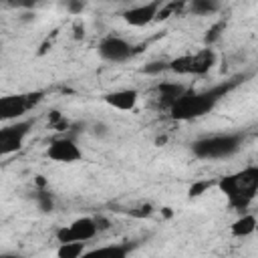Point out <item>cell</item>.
Segmentation results:
<instances>
[{
  "label": "cell",
  "mask_w": 258,
  "mask_h": 258,
  "mask_svg": "<svg viewBox=\"0 0 258 258\" xmlns=\"http://www.w3.org/2000/svg\"><path fill=\"white\" fill-rule=\"evenodd\" d=\"M244 81L242 75L226 81V83H220L208 91H200V93H183L171 107H169V113H171V119H177V121H189V119H196V117H202L206 113H210L216 103L226 97V93H230L232 89H236L240 83Z\"/></svg>",
  "instance_id": "cell-1"
},
{
  "label": "cell",
  "mask_w": 258,
  "mask_h": 258,
  "mask_svg": "<svg viewBox=\"0 0 258 258\" xmlns=\"http://www.w3.org/2000/svg\"><path fill=\"white\" fill-rule=\"evenodd\" d=\"M226 196L228 204L238 212L246 210L258 191V165H248L236 173L224 175L216 183Z\"/></svg>",
  "instance_id": "cell-2"
},
{
  "label": "cell",
  "mask_w": 258,
  "mask_h": 258,
  "mask_svg": "<svg viewBox=\"0 0 258 258\" xmlns=\"http://www.w3.org/2000/svg\"><path fill=\"white\" fill-rule=\"evenodd\" d=\"M242 147L240 133H216L204 135L191 143V153L198 159H226L238 153Z\"/></svg>",
  "instance_id": "cell-3"
},
{
  "label": "cell",
  "mask_w": 258,
  "mask_h": 258,
  "mask_svg": "<svg viewBox=\"0 0 258 258\" xmlns=\"http://www.w3.org/2000/svg\"><path fill=\"white\" fill-rule=\"evenodd\" d=\"M216 64V52L212 46H206L194 54H183L169 60V71L177 75H206Z\"/></svg>",
  "instance_id": "cell-4"
},
{
  "label": "cell",
  "mask_w": 258,
  "mask_h": 258,
  "mask_svg": "<svg viewBox=\"0 0 258 258\" xmlns=\"http://www.w3.org/2000/svg\"><path fill=\"white\" fill-rule=\"evenodd\" d=\"M42 91H34V93H26V95H6L0 99V119L2 121H16L18 117H22L26 111H30L32 107H36L42 101Z\"/></svg>",
  "instance_id": "cell-5"
},
{
  "label": "cell",
  "mask_w": 258,
  "mask_h": 258,
  "mask_svg": "<svg viewBox=\"0 0 258 258\" xmlns=\"http://www.w3.org/2000/svg\"><path fill=\"white\" fill-rule=\"evenodd\" d=\"M99 234V226H97V220L95 218H89V216H83V218H77L73 224H69L67 228H58L56 230V242L64 244V242H73V240H79V242H89L93 240L95 236Z\"/></svg>",
  "instance_id": "cell-6"
},
{
  "label": "cell",
  "mask_w": 258,
  "mask_h": 258,
  "mask_svg": "<svg viewBox=\"0 0 258 258\" xmlns=\"http://www.w3.org/2000/svg\"><path fill=\"white\" fill-rule=\"evenodd\" d=\"M97 52L107 62H125L133 56V46L125 38H121L117 34H109L99 42Z\"/></svg>",
  "instance_id": "cell-7"
},
{
  "label": "cell",
  "mask_w": 258,
  "mask_h": 258,
  "mask_svg": "<svg viewBox=\"0 0 258 258\" xmlns=\"http://www.w3.org/2000/svg\"><path fill=\"white\" fill-rule=\"evenodd\" d=\"M46 157L52 161H58V163H75V161L83 159V151L71 135H62L48 143Z\"/></svg>",
  "instance_id": "cell-8"
},
{
  "label": "cell",
  "mask_w": 258,
  "mask_h": 258,
  "mask_svg": "<svg viewBox=\"0 0 258 258\" xmlns=\"http://www.w3.org/2000/svg\"><path fill=\"white\" fill-rule=\"evenodd\" d=\"M32 123L30 121H14L12 125H6L0 129V153L2 155H10L14 151H18L26 139V135L30 133Z\"/></svg>",
  "instance_id": "cell-9"
},
{
  "label": "cell",
  "mask_w": 258,
  "mask_h": 258,
  "mask_svg": "<svg viewBox=\"0 0 258 258\" xmlns=\"http://www.w3.org/2000/svg\"><path fill=\"white\" fill-rule=\"evenodd\" d=\"M161 6H163V0H151V2H145V4L131 6L123 12V20L129 26H147L153 20H157V14H159Z\"/></svg>",
  "instance_id": "cell-10"
},
{
  "label": "cell",
  "mask_w": 258,
  "mask_h": 258,
  "mask_svg": "<svg viewBox=\"0 0 258 258\" xmlns=\"http://www.w3.org/2000/svg\"><path fill=\"white\" fill-rule=\"evenodd\" d=\"M103 101L117 109V111H133L137 101H139V91L135 89H117V91H111L103 97Z\"/></svg>",
  "instance_id": "cell-11"
},
{
  "label": "cell",
  "mask_w": 258,
  "mask_h": 258,
  "mask_svg": "<svg viewBox=\"0 0 258 258\" xmlns=\"http://www.w3.org/2000/svg\"><path fill=\"white\" fill-rule=\"evenodd\" d=\"M157 99H159V103L161 105H165L167 109L185 93V87L183 85H179V83H161V85H157Z\"/></svg>",
  "instance_id": "cell-12"
},
{
  "label": "cell",
  "mask_w": 258,
  "mask_h": 258,
  "mask_svg": "<svg viewBox=\"0 0 258 258\" xmlns=\"http://www.w3.org/2000/svg\"><path fill=\"white\" fill-rule=\"evenodd\" d=\"M256 228H258L256 216H254V214H242V216H238V218L232 222L230 232H232V236H236V238H246V236L254 234Z\"/></svg>",
  "instance_id": "cell-13"
},
{
  "label": "cell",
  "mask_w": 258,
  "mask_h": 258,
  "mask_svg": "<svg viewBox=\"0 0 258 258\" xmlns=\"http://www.w3.org/2000/svg\"><path fill=\"white\" fill-rule=\"evenodd\" d=\"M131 252V248L127 244H111V246H103V248H95L91 252H85V258H93V256H111V258H125Z\"/></svg>",
  "instance_id": "cell-14"
},
{
  "label": "cell",
  "mask_w": 258,
  "mask_h": 258,
  "mask_svg": "<svg viewBox=\"0 0 258 258\" xmlns=\"http://www.w3.org/2000/svg\"><path fill=\"white\" fill-rule=\"evenodd\" d=\"M222 2L220 0H189V12L196 16H212L220 12Z\"/></svg>",
  "instance_id": "cell-15"
},
{
  "label": "cell",
  "mask_w": 258,
  "mask_h": 258,
  "mask_svg": "<svg viewBox=\"0 0 258 258\" xmlns=\"http://www.w3.org/2000/svg\"><path fill=\"white\" fill-rule=\"evenodd\" d=\"M85 244L87 242H79V240L64 242L58 246L56 256L58 258H81V256H85Z\"/></svg>",
  "instance_id": "cell-16"
},
{
  "label": "cell",
  "mask_w": 258,
  "mask_h": 258,
  "mask_svg": "<svg viewBox=\"0 0 258 258\" xmlns=\"http://www.w3.org/2000/svg\"><path fill=\"white\" fill-rule=\"evenodd\" d=\"M34 200H36V206H38V210H40L42 214H50V212H54V198H52V194H50L48 189L40 187V189L36 191Z\"/></svg>",
  "instance_id": "cell-17"
},
{
  "label": "cell",
  "mask_w": 258,
  "mask_h": 258,
  "mask_svg": "<svg viewBox=\"0 0 258 258\" xmlns=\"http://www.w3.org/2000/svg\"><path fill=\"white\" fill-rule=\"evenodd\" d=\"M167 69H169V60L157 58V60H151V62L143 64V67H141V73H143V75H149V77H155V75H161V73L167 71Z\"/></svg>",
  "instance_id": "cell-18"
},
{
  "label": "cell",
  "mask_w": 258,
  "mask_h": 258,
  "mask_svg": "<svg viewBox=\"0 0 258 258\" xmlns=\"http://www.w3.org/2000/svg\"><path fill=\"white\" fill-rule=\"evenodd\" d=\"M218 181H212V179H202V181H194L191 185H189V189H187V194H189V198H200L202 194H206L212 185H216Z\"/></svg>",
  "instance_id": "cell-19"
},
{
  "label": "cell",
  "mask_w": 258,
  "mask_h": 258,
  "mask_svg": "<svg viewBox=\"0 0 258 258\" xmlns=\"http://www.w3.org/2000/svg\"><path fill=\"white\" fill-rule=\"evenodd\" d=\"M62 4H64V8H67V12L69 14H81L85 8H87V0H62Z\"/></svg>",
  "instance_id": "cell-20"
},
{
  "label": "cell",
  "mask_w": 258,
  "mask_h": 258,
  "mask_svg": "<svg viewBox=\"0 0 258 258\" xmlns=\"http://www.w3.org/2000/svg\"><path fill=\"white\" fill-rule=\"evenodd\" d=\"M38 4V0H8V6L18 10H32Z\"/></svg>",
  "instance_id": "cell-21"
},
{
  "label": "cell",
  "mask_w": 258,
  "mask_h": 258,
  "mask_svg": "<svg viewBox=\"0 0 258 258\" xmlns=\"http://www.w3.org/2000/svg\"><path fill=\"white\" fill-rule=\"evenodd\" d=\"M91 133H93L97 139H103V137H107V135H109V127H107L103 121H97V123H93Z\"/></svg>",
  "instance_id": "cell-22"
},
{
  "label": "cell",
  "mask_w": 258,
  "mask_h": 258,
  "mask_svg": "<svg viewBox=\"0 0 258 258\" xmlns=\"http://www.w3.org/2000/svg\"><path fill=\"white\" fill-rule=\"evenodd\" d=\"M222 28H224V22H218L214 28H210V30H208V34H206V38H204V42L210 46V44L220 36V30H222Z\"/></svg>",
  "instance_id": "cell-23"
},
{
  "label": "cell",
  "mask_w": 258,
  "mask_h": 258,
  "mask_svg": "<svg viewBox=\"0 0 258 258\" xmlns=\"http://www.w3.org/2000/svg\"><path fill=\"white\" fill-rule=\"evenodd\" d=\"M34 16V10H20V22H32Z\"/></svg>",
  "instance_id": "cell-24"
},
{
  "label": "cell",
  "mask_w": 258,
  "mask_h": 258,
  "mask_svg": "<svg viewBox=\"0 0 258 258\" xmlns=\"http://www.w3.org/2000/svg\"><path fill=\"white\" fill-rule=\"evenodd\" d=\"M95 220H97V226H99V232H101V230H107V228H109V220H107V218H103V216H97Z\"/></svg>",
  "instance_id": "cell-25"
},
{
  "label": "cell",
  "mask_w": 258,
  "mask_h": 258,
  "mask_svg": "<svg viewBox=\"0 0 258 258\" xmlns=\"http://www.w3.org/2000/svg\"><path fill=\"white\" fill-rule=\"evenodd\" d=\"M83 34H85L83 26H75V38H83Z\"/></svg>",
  "instance_id": "cell-26"
},
{
  "label": "cell",
  "mask_w": 258,
  "mask_h": 258,
  "mask_svg": "<svg viewBox=\"0 0 258 258\" xmlns=\"http://www.w3.org/2000/svg\"><path fill=\"white\" fill-rule=\"evenodd\" d=\"M36 185H38V187H44V185H46V181H44L42 175H36Z\"/></svg>",
  "instance_id": "cell-27"
}]
</instances>
